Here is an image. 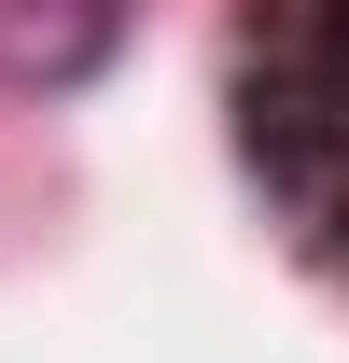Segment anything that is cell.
<instances>
[{
  "label": "cell",
  "mask_w": 349,
  "mask_h": 363,
  "mask_svg": "<svg viewBox=\"0 0 349 363\" xmlns=\"http://www.w3.org/2000/svg\"><path fill=\"white\" fill-rule=\"evenodd\" d=\"M238 112H252L265 196L349 266V0H265Z\"/></svg>",
  "instance_id": "6da1fadb"
},
{
  "label": "cell",
  "mask_w": 349,
  "mask_h": 363,
  "mask_svg": "<svg viewBox=\"0 0 349 363\" xmlns=\"http://www.w3.org/2000/svg\"><path fill=\"white\" fill-rule=\"evenodd\" d=\"M112 28H126V0H14L0 14V70L14 84H84L112 56Z\"/></svg>",
  "instance_id": "7a4b0ae2"
}]
</instances>
